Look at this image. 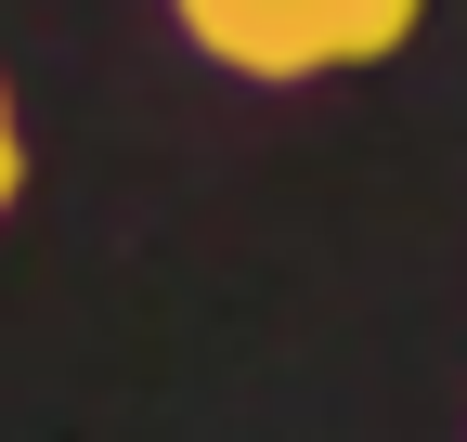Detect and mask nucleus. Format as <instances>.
<instances>
[{
  "label": "nucleus",
  "mask_w": 467,
  "mask_h": 442,
  "mask_svg": "<svg viewBox=\"0 0 467 442\" xmlns=\"http://www.w3.org/2000/svg\"><path fill=\"white\" fill-rule=\"evenodd\" d=\"M182 39L208 52L221 79H260V91H299V79H350V66H389L416 39L429 0H169Z\"/></svg>",
  "instance_id": "obj_1"
},
{
  "label": "nucleus",
  "mask_w": 467,
  "mask_h": 442,
  "mask_svg": "<svg viewBox=\"0 0 467 442\" xmlns=\"http://www.w3.org/2000/svg\"><path fill=\"white\" fill-rule=\"evenodd\" d=\"M26 195V118H14V79H0V208Z\"/></svg>",
  "instance_id": "obj_2"
}]
</instances>
